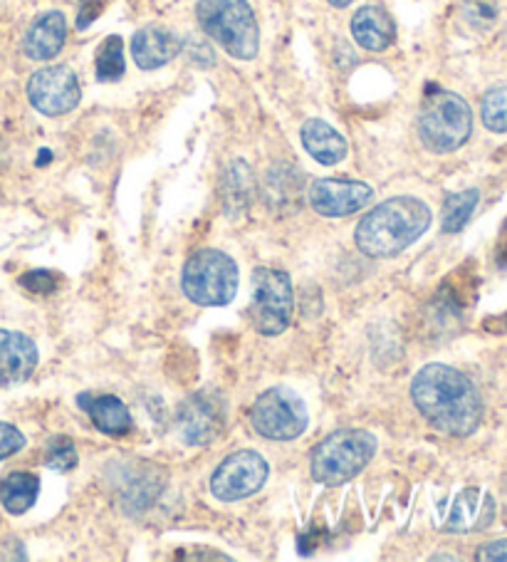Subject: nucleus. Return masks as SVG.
<instances>
[{
	"label": "nucleus",
	"mask_w": 507,
	"mask_h": 562,
	"mask_svg": "<svg viewBox=\"0 0 507 562\" xmlns=\"http://www.w3.org/2000/svg\"><path fill=\"white\" fill-rule=\"evenodd\" d=\"M477 201H481V191L477 189L451 193V196L443 201V234H461L465 223L471 221Z\"/></svg>",
	"instance_id": "21"
},
{
	"label": "nucleus",
	"mask_w": 507,
	"mask_h": 562,
	"mask_svg": "<svg viewBox=\"0 0 507 562\" xmlns=\"http://www.w3.org/2000/svg\"><path fill=\"white\" fill-rule=\"evenodd\" d=\"M67 37V21L60 11L43 13L35 18L33 25L27 27L23 53L31 60H53L55 55H60Z\"/></svg>",
	"instance_id": "16"
},
{
	"label": "nucleus",
	"mask_w": 507,
	"mask_h": 562,
	"mask_svg": "<svg viewBox=\"0 0 507 562\" xmlns=\"http://www.w3.org/2000/svg\"><path fill=\"white\" fill-rule=\"evenodd\" d=\"M250 422L262 439L292 441L305 434L309 414L297 392L285 390V386H272L252 404Z\"/></svg>",
	"instance_id": "8"
},
{
	"label": "nucleus",
	"mask_w": 507,
	"mask_h": 562,
	"mask_svg": "<svg viewBox=\"0 0 507 562\" xmlns=\"http://www.w3.org/2000/svg\"><path fill=\"white\" fill-rule=\"evenodd\" d=\"M329 5H335V8H347L349 3H352V0H327Z\"/></svg>",
	"instance_id": "31"
},
{
	"label": "nucleus",
	"mask_w": 507,
	"mask_h": 562,
	"mask_svg": "<svg viewBox=\"0 0 507 562\" xmlns=\"http://www.w3.org/2000/svg\"><path fill=\"white\" fill-rule=\"evenodd\" d=\"M199 25L236 60H252L260 50V31L248 0H199Z\"/></svg>",
	"instance_id": "3"
},
{
	"label": "nucleus",
	"mask_w": 507,
	"mask_h": 562,
	"mask_svg": "<svg viewBox=\"0 0 507 562\" xmlns=\"http://www.w3.org/2000/svg\"><path fill=\"white\" fill-rule=\"evenodd\" d=\"M431 228V209L416 196L379 203L357 226V246L369 258H394Z\"/></svg>",
	"instance_id": "2"
},
{
	"label": "nucleus",
	"mask_w": 507,
	"mask_h": 562,
	"mask_svg": "<svg viewBox=\"0 0 507 562\" xmlns=\"http://www.w3.org/2000/svg\"><path fill=\"white\" fill-rule=\"evenodd\" d=\"M181 50V37L159 25L142 27V31L132 37L134 63L139 65L142 70H159V67L169 65L173 57H179Z\"/></svg>",
	"instance_id": "15"
},
{
	"label": "nucleus",
	"mask_w": 507,
	"mask_h": 562,
	"mask_svg": "<svg viewBox=\"0 0 507 562\" xmlns=\"http://www.w3.org/2000/svg\"><path fill=\"white\" fill-rule=\"evenodd\" d=\"M412 400L424 419L448 436H471L483 422L477 386L448 364H426L414 376Z\"/></svg>",
	"instance_id": "1"
},
{
	"label": "nucleus",
	"mask_w": 507,
	"mask_h": 562,
	"mask_svg": "<svg viewBox=\"0 0 507 562\" xmlns=\"http://www.w3.org/2000/svg\"><path fill=\"white\" fill-rule=\"evenodd\" d=\"M21 285L31 290V293H41V295H50L57 288V278L47 270H31V273L21 278Z\"/></svg>",
	"instance_id": "28"
},
{
	"label": "nucleus",
	"mask_w": 507,
	"mask_h": 562,
	"mask_svg": "<svg viewBox=\"0 0 507 562\" xmlns=\"http://www.w3.org/2000/svg\"><path fill=\"white\" fill-rule=\"evenodd\" d=\"M106 0H80V13H77V27L84 31V27H90L100 13L104 11Z\"/></svg>",
	"instance_id": "29"
},
{
	"label": "nucleus",
	"mask_w": 507,
	"mask_h": 562,
	"mask_svg": "<svg viewBox=\"0 0 507 562\" xmlns=\"http://www.w3.org/2000/svg\"><path fill=\"white\" fill-rule=\"evenodd\" d=\"M25 446V436L15 429L13 424L0 422V461L13 457Z\"/></svg>",
	"instance_id": "27"
},
{
	"label": "nucleus",
	"mask_w": 507,
	"mask_h": 562,
	"mask_svg": "<svg viewBox=\"0 0 507 562\" xmlns=\"http://www.w3.org/2000/svg\"><path fill=\"white\" fill-rule=\"evenodd\" d=\"M94 75L100 82H116L124 75V45L120 35H110L94 57Z\"/></svg>",
	"instance_id": "22"
},
{
	"label": "nucleus",
	"mask_w": 507,
	"mask_h": 562,
	"mask_svg": "<svg viewBox=\"0 0 507 562\" xmlns=\"http://www.w3.org/2000/svg\"><path fill=\"white\" fill-rule=\"evenodd\" d=\"M238 266L230 256L221 250H199L183 266V293L191 303L203 307H223L228 305L238 293Z\"/></svg>",
	"instance_id": "6"
},
{
	"label": "nucleus",
	"mask_w": 507,
	"mask_h": 562,
	"mask_svg": "<svg viewBox=\"0 0 507 562\" xmlns=\"http://www.w3.org/2000/svg\"><path fill=\"white\" fill-rule=\"evenodd\" d=\"M352 37L359 47L369 53H382L394 43L396 27L392 15L379 5H364L359 8L352 18Z\"/></svg>",
	"instance_id": "17"
},
{
	"label": "nucleus",
	"mask_w": 507,
	"mask_h": 562,
	"mask_svg": "<svg viewBox=\"0 0 507 562\" xmlns=\"http://www.w3.org/2000/svg\"><path fill=\"white\" fill-rule=\"evenodd\" d=\"M475 558L483 560V562H507V540L487 542V546L477 548Z\"/></svg>",
	"instance_id": "30"
},
{
	"label": "nucleus",
	"mask_w": 507,
	"mask_h": 562,
	"mask_svg": "<svg viewBox=\"0 0 507 562\" xmlns=\"http://www.w3.org/2000/svg\"><path fill=\"white\" fill-rule=\"evenodd\" d=\"M80 406L90 416L92 424L106 436H126L134 429V419L122 400L110 394H82Z\"/></svg>",
	"instance_id": "18"
},
{
	"label": "nucleus",
	"mask_w": 507,
	"mask_h": 562,
	"mask_svg": "<svg viewBox=\"0 0 507 562\" xmlns=\"http://www.w3.org/2000/svg\"><path fill=\"white\" fill-rule=\"evenodd\" d=\"M45 463L47 469H55L60 473L72 471L77 467V449L75 443L67 439V436H57L50 443H47L45 451Z\"/></svg>",
	"instance_id": "25"
},
{
	"label": "nucleus",
	"mask_w": 507,
	"mask_h": 562,
	"mask_svg": "<svg viewBox=\"0 0 507 562\" xmlns=\"http://www.w3.org/2000/svg\"><path fill=\"white\" fill-rule=\"evenodd\" d=\"M302 144L307 154L322 167H335L347 159V139L325 120H307L302 124Z\"/></svg>",
	"instance_id": "19"
},
{
	"label": "nucleus",
	"mask_w": 507,
	"mask_h": 562,
	"mask_svg": "<svg viewBox=\"0 0 507 562\" xmlns=\"http://www.w3.org/2000/svg\"><path fill=\"white\" fill-rule=\"evenodd\" d=\"M37 491H41V481L35 473L15 471L0 481V503H3L8 513L13 516H23L31 510L37 501Z\"/></svg>",
	"instance_id": "20"
},
{
	"label": "nucleus",
	"mask_w": 507,
	"mask_h": 562,
	"mask_svg": "<svg viewBox=\"0 0 507 562\" xmlns=\"http://www.w3.org/2000/svg\"><path fill=\"white\" fill-rule=\"evenodd\" d=\"M495 520V501L483 488H463L441 516L443 532H481Z\"/></svg>",
	"instance_id": "13"
},
{
	"label": "nucleus",
	"mask_w": 507,
	"mask_h": 562,
	"mask_svg": "<svg viewBox=\"0 0 507 562\" xmlns=\"http://www.w3.org/2000/svg\"><path fill=\"white\" fill-rule=\"evenodd\" d=\"M309 206L325 218H345L369 206L374 189L352 179H317L307 191Z\"/></svg>",
	"instance_id": "12"
},
{
	"label": "nucleus",
	"mask_w": 507,
	"mask_h": 562,
	"mask_svg": "<svg viewBox=\"0 0 507 562\" xmlns=\"http://www.w3.org/2000/svg\"><path fill=\"white\" fill-rule=\"evenodd\" d=\"M292 283L285 270L258 268L252 273V297H250V323L260 335H282L292 323Z\"/></svg>",
	"instance_id": "7"
},
{
	"label": "nucleus",
	"mask_w": 507,
	"mask_h": 562,
	"mask_svg": "<svg viewBox=\"0 0 507 562\" xmlns=\"http://www.w3.org/2000/svg\"><path fill=\"white\" fill-rule=\"evenodd\" d=\"M268 461L258 451L243 449L230 453V457L213 471L211 493L223 503H236L250 498L258 493L268 481Z\"/></svg>",
	"instance_id": "9"
},
{
	"label": "nucleus",
	"mask_w": 507,
	"mask_h": 562,
	"mask_svg": "<svg viewBox=\"0 0 507 562\" xmlns=\"http://www.w3.org/2000/svg\"><path fill=\"white\" fill-rule=\"evenodd\" d=\"M27 100L45 117H63L80 104V80L67 65L43 67L27 82Z\"/></svg>",
	"instance_id": "10"
},
{
	"label": "nucleus",
	"mask_w": 507,
	"mask_h": 562,
	"mask_svg": "<svg viewBox=\"0 0 507 562\" xmlns=\"http://www.w3.org/2000/svg\"><path fill=\"white\" fill-rule=\"evenodd\" d=\"M463 18L473 27H481V31H483V27H491L495 23L497 11H495V5L491 3V0H465Z\"/></svg>",
	"instance_id": "26"
},
{
	"label": "nucleus",
	"mask_w": 507,
	"mask_h": 562,
	"mask_svg": "<svg viewBox=\"0 0 507 562\" xmlns=\"http://www.w3.org/2000/svg\"><path fill=\"white\" fill-rule=\"evenodd\" d=\"M226 426V402L218 392L203 390L189 396L179 409V431L191 446H209Z\"/></svg>",
	"instance_id": "11"
},
{
	"label": "nucleus",
	"mask_w": 507,
	"mask_h": 562,
	"mask_svg": "<svg viewBox=\"0 0 507 562\" xmlns=\"http://www.w3.org/2000/svg\"><path fill=\"white\" fill-rule=\"evenodd\" d=\"M418 134L426 149L451 154L461 149L473 134V112L461 94L438 90L428 94L418 114Z\"/></svg>",
	"instance_id": "5"
},
{
	"label": "nucleus",
	"mask_w": 507,
	"mask_h": 562,
	"mask_svg": "<svg viewBox=\"0 0 507 562\" xmlns=\"http://www.w3.org/2000/svg\"><path fill=\"white\" fill-rule=\"evenodd\" d=\"M376 439L364 429H339L322 439L309 459L312 479L322 486H342L367 469L374 459Z\"/></svg>",
	"instance_id": "4"
},
{
	"label": "nucleus",
	"mask_w": 507,
	"mask_h": 562,
	"mask_svg": "<svg viewBox=\"0 0 507 562\" xmlns=\"http://www.w3.org/2000/svg\"><path fill=\"white\" fill-rule=\"evenodd\" d=\"M37 367V347L31 337L0 329V386L25 382Z\"/></svg>",
	"instance_id": "14"
},
{
	"label": "nucleus",
	"mask_w": 507,
	"mask_h": 562,
	"mask_svg": "<svg viewBox=\"0 0 507 562\" xmlns=\"http://www.w3.org/2000/svg\"><path fill=\"white\" fill-rule=\"evenodd\" d=\"M252 193V173L246 161H233L226 171V187H223V196H226L228 211L246 209Z\"/></svg>",
	"instance_id": "23"
},
{
	"label": "nucleus",
	"mask_w": 507,
	"mask_h": 562,
	"mask_svg": "<svg viewBox=\"0 0 507 562\" xmlns=\"http://www.w3.org/2000/svg\"><path fill=\"white\" fill-rule=\"evenodd\" d=\"M481 117L491 132H507V87H493V90L485 92L481 104Z\"/></svg>",
	"instance_id": "24"
}]
</instances>
